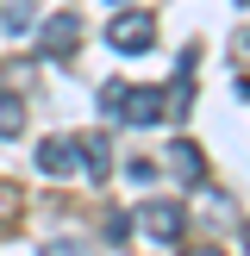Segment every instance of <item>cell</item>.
<instances>
[{"instance_id": "4", "label": "cell", "mask_w": 250, "mask_h": 256, "mask_svg": "<svg viewBox=\"0 0 250 256\" xmlns=\"http://www.w3.org/2000/svg\"><path fill=\"white\" fill-rule=\"evenodd\" d=\"M138 225H144L156 244H175V238H182V206H175V200H150V206L138 212Z\"/></svg>"}, {"instance_id": "7", "label": "cell", "mask_w": 250, "mask_h": 256, "mask_svg": "<svg viewBox=\"0 0 250 256\" xmlns=\"http://www.w3.org/2000/svg\"><path fill=\"white\" fill-rule=\"evenodd\" d=\"M75 150H82V156H75V162H82V169L94 175V182H100V175L112 169V156H106L112 144H106V138H100V132H88V138H75Z\"/></svg>"}, {"instance_id": "1", "label": "cell", "mask_w": 250, "mask_h": 256, "mask_svg": "<svg viewBox=\"0 0 250 256\" xmlns=\"http://www.w3.org/2000/svg\"><path fill=\"white\" fill-rule=\"evenodd\" d=\"M100 112L106 119H125V125H156V119H169V88H125V82H112L100 94Z\"/></svg>"}, {"instance_id": "8", "label": "cell", "mask_w": 250, "mask_h": 256, "mask_svg": "<svg viewBox=\"0 0 250 256\" xmlns=\"http://www.w3.org/2000/svg\"><path fill=\"white\" fill-rule=\"evenodd\" d=\"M19 132H25V100L0 94V138H19Z\"/></svg>"}, {"instance_id": "5", "label": "cell", "mask_w": 250, "mask_h": 256, "mask_svg": "<svg viewBox=\"0 0 250 256\" xmlns=\"http://www.w3.org/2000/svg\"><path fill=\"white\" fill-rule=\"evenodd\" d=\"M75 156H82L75 138H44V144H38V169L44 175H75Z\"/></svg>"}, {"instance_id": "3", "label": "cell", "mask_w": 250, "mask_h": 256, "mask_svg": "<svg viewBox=\"0 0 250 256\" xmlns=\"http://www.w3.org/2000/svg\"><path fill=\"white\" fill-rule=\"evenodd\" d=\"M38 50H44V56H75V50H82V19H75V12H50L44 32H38Z\"/></svg>"}, {"instance_id": "9", "label": "cell", "mask_w": 250, "mask_h": 256, "mask_svg": "<svg viewBox=\"0 0 250 256\" xmlns=\"http://www.w3.org/2000/svg\"><path fill=\"white\" fill-rule=\"evenodd\" d=\"M12 212H19V194H12V188H0V232L12 225Z\"/></svg>"}, {"instance_id": "6", "label": "cell", "mask_w": 250, "mask_h": 256, "mask_svg": "<svg viewBox=\"0 0 250 256\" xmlns=\"http://www.w3.org/2000/svg\"><path fill=\"white\" fill-rule=\"evenodd\" d=\"M169 169L182 175L188 188H194V182H206V162H200V144H188V138H175V144H169Z\"/></svg>"}, {"instance_id": "2", "label": "cell", "mask_w": 250, "mask_h": 256, "mask_svg": "<svg viewBox=\"0 0 250 256\" xmlns=\"http://www.w3.org/2000/svg\"><path fill=\"white\" fill-rule=\"evenodd\" d=\"M106 44H112V50H125V56H144V50L156 44V19H150L144 6H132V12H112V25H106Z\"/></svg>"}]
</instances>
